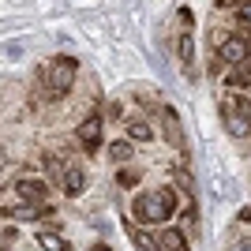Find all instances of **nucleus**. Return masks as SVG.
<instances>
[{
  "mask_svg": "<svg viewBox=\"0 0 251 251\" xmlns=\"http://www.w3.org/2000/svg\"><path fill=\"white\" fill-rule=\"evenodd\" d=\"M176 210H180L176 188H150V191H139L135 195L131 218L143 221V225H161V221H169Z\"/></svg>",
  "mask_w": 251,
  "mask_h": 251,
  "instance_id": "1",
  "label": "nucleus"
},
{
  "mask_svg": "<svg viewBox=\"0 0 251 251\" xmlns=\"http://www.w3.org/2000/svg\"><path fill=\"white\" fill-rule=\"evenodd\" d=\"M75 75H79V60L75 56H52L49 68H42V86L49 98H64L75 86Z\"/></svg>",
  "mask_w": 251,
  "mask_h": 251,
  "instance_id": "2",
  "label": "nucleus"
},
{
  "mask_svg": "<svg viewBox=\"0 0 251 251\" xmlns=\"http://www.w3.org/2000/svg\"><path fill=\"white\" fill-rule=\"evenodd\" d=\"M221 120H225V127H229L232 135L248 139V94H240V101L225 98L221 101Z\"/></svg>",
  "mask_w": 251,
  "mask_h": 251,
  "instance_id": "3",
  "label": "nucleus"
},
{
  "mask_svg": "<svg viewBox=\"0 0 251 251\" xmlns=\"http://www.w3.org/2000/svg\"><path fill=\"white\" fill-rule=\"evenodd\" d=\"M218 60H221V64H244V60H248V34L221 38V45H218Z\"/></svg>",
  "mask_w": 251,
  "mask_h": 251,
  "instance_id": "4",
  "label": "nucleus"
},
{
  "mask_svg": "<svg viewBox=\"0 0 251 251\" xmlns=\"http://www.w3.org/2000/svg\"><path fill=\"white\" fill-rule=\"evenodd\" d=\"M75 139H79V150L94 154L101 147V116H86L83 124H79V131H75Z\"/></svg>",
  "mask_w": 251,
  "mask_h": 251,
  "instance_id": "5",
  "label": "nucleus"
},
{
  "mask_svg": "<svg viewBox=\"0 0 251 251\" xmlns=\"http://www.w3.org/2000/svg\"><path fill=\"white\" fill-rule=\"evenodd\" d=\"M150 248H157V251H184L188 248V236H184L180 229H161V232L150 236Z\"/></svg>",
  "mask_w": 251,
  "mask_h": 251,
  "instance_id": "6",
  "label": "nucleus"
},
{
  "mask_svg": "<svg viewBox=\"0 0 251 251\" xmlns=\"http://www.w3.org/2000/svg\"><path fill=\"white\" fill-rule=\"evenodd\" d=\"M15 191H19L26 202H45L49 184H45V180H34V176H19V180H15Z\"/></svg>",
  "mask_w": 251,
  "mask_h": 251,
  "instance_id": "7",
  "label": "nucleus"
},
{
  "mask_svg": "<svg viewBox=\"0 0 251 251\" xmlns=\"http://www.w3.org/2000/svg\"><path fill=\"white\" fill-rule=\"evenodd\" d=\"M60 188H64V195H83L86 191V173L83 169H64V176H60Z\"/></svg>",
  "mask_w": 251,
  "mask_h": 251,
  "instance_id": "8",
  "label": "nucleus"
},
{
  "mask_svg": "<svg viewBox=\"0 0 251 251\" xmlns=\"http://www.w3.org/2000/svg\"><path fill=\"white\" fill-rule=\"evenodd\" d=\"M161 120H165V139L173 147H184V131H180V120H176V109H173V105L161 109Z\"/></svg>",
  "mask_w": 251,
  "mask_h": 251,
  "instance_id": "9",
  "label": "nucleus"
},
{
  "mask_svg": "<svg viewBox=\"0 0 251 251\" xmlns=\"http://www.w3.org/2000/svg\"><path fill=\"white\" fill-rule=\"evenodd\" d=\"M225 86H229L232 94L240 90V94H248V60L244 64H232V72H229V79H225Z\"/></svg>",
  "mask_w": 251,
  "mask_h": 251,
  "instance_id": "10",
  "label": "nucleus"
},
{
  "mask_svg": "<svg viewBox=\"0 0 251 251\" xmlns=\"http://www.w3.org/2000/svg\"><path fill=\"white\" fill-rule=\"evenodd\" d=\"M127 139H131V143H150V139H154L150 120H127Z\"/></svg>",
  "mask_w": 251,
  "mask_h": 251,
  "instance_id": "11",
  "label": "nucleus"
},
{
  "mask_svg": "<svg viewBox=\"0 0 251 251\" xmlns=\"http://www.w3.org/2000/svg\"><path fill=\"white\" fill-rule=\"evenodd\" d=\"M109 154H113V161H131L135 147H131V139H116V143H109Z\"/></svg>",
  "mask_w": 251,
  "mask_h": 251,
  "instance_id": "12",
  "label": "nucleus"
},
{
  "mask_svg": "<svg viewBox=\"0 0 251 251\" xmlns=\"http://www.w3.org/2000/svg\"><path fill=\"white\" fill-rule=\"evenodd\" d=\"M176 52H180V60H184V64H191V60H195V38H191V30H184V34H180Z\"/></svg>",
  "mask_w": 251,
  "mask_h": 251,
  "instance_id": "13",
  "label": "nucleus"
},
{
  "mask_svg": "<svg viewBox=\"0 0 251 251\" xmlns=\"http://www.w3.org/2000/svg\"><path fill=\"white\" fill-rule=\"evenodd\" d=\"M38 244L42 248H56V251H68L72 244L64 240V236H56V232H38Z\"/></svg>",
  "mask_w": 251,
  "mask_h": 251,
  "instance_id": "14",
  "label": "nucleus"
},
{
  "mask_svg": "<svg viewBox=\"0 0 251 251\" xmlns=\"http://www.w3.org/2000/svg\"><path fill=\"white\" fill-rule=\"evenodd\" d=\"M236 8V26L240 34H248V23H251V0H240V4H232Z\"/></svg>",
  "mask_w": 251,
  "mask_h": 251,
  "instance_id": "15",
  "label": "nucleus"
},
{
  "mask_svg": "<svg viewBox=\"0 0 251 251\" xmlns=\"http://www.w3.org/2000/svg\"><path fill=\"white\" fill-rule=\"evenodd\" d=\"M116 188H139V173L135 169H120L116 173Z\"/></svg>",
  "mask_w": 251,
  "mask_h": 251,
  "instance_id": "16",
  "label": "nucleus"
},
{
  "mask_svg": "<svg viewBox=\"0 0 251 251\" xmlns=\"http://www.w3.org/2000/svg\"><path fill=\"white\" fill-rule=\"evenodd\" d=\"M64 169H68V165H64V157H45V173H49L52 180H60Z\"/></svg>",
  "mask_w": 251,
  "mask_h": 251,
  "instance_id": "17",
  "label": "nucleus"
},
{
  "mask_svg": "<svg viewBox=\"0 0 251 251\" xmlns=\"http://www.w3.org/2000/svg\"><path fill=\"white\" fill-rule=\"evenodd\" d=\"M176 184H180L184 191H188V199H195V180H191V173H188V169H180V173H176Z\"/></svg>",
  "mask_w": 251,
  "mask_h": 251,
  "instance_id": "18",
  "label": "nucleus"
},
{
  "mask_svg": "<svg viewBox=\"0 0 251 251\" xmlns=\"http://www.w3.org/2000/svg\"><path fill=\"white\" fill-rule=\"evenodd\" d=\"M15 240H19V229H11V225H8V229L0 232V244H4V248H11Z\"/></svg>",
  "mask_w": 251,
  "mask_h": 251,
  "instance_id": "19",
  "label": "nucleus"
},
{
  "mask_svg": "<svg viewBox=\"0 0 251 251\" xmlns=\"http://www.w3.org/2000/svg\"><path fill=\"white\" fill-rule=\"evenodd\" d=\"M218 8H232V4H240V0H214Z\"/></svg>",
  "mask_w": 251,
  "mask_h": 251,
  "instance_id": "20",
  "label": "nucleus"
},
{
  "mask_svg": "<svg viewBox=\"0 0 251 251\" xmlns=\"http://www.w3.org/2000/svg\"><path fill=\"white\" fill-rule=\"evenodd\" d=\"M0 165H4V154H0Z\"/></svg>",
  "mask_w": 251,
  "mask_h": 251,
  "instance_id": "21",
  "label": "nucleus"
}]
</instances>
